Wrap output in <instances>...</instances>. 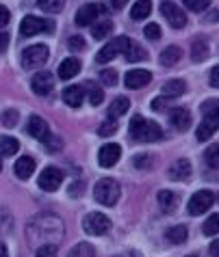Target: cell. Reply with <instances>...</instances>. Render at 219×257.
<instances>
[{
  "mask_svg": "<svg viewBox=\"0 0 219 257\" xmlns=\"http://www.w3.org/2000/svg\"><path fill=\"white\" fill-rule=\"evenodd\" d=\"M206 54H208V44L204 39H197L193 44V48H191L193 61H204V59H206Z\"/></svg>",
  "mask_w": 219,
  "mask_h": 257,
  "instance_id": "4dcf8cb0",
  "label": "cell"
},
{
  "mask_svg": "<svg viewBox=\"0 0 219 257\" xmlns=\"http://www.w3.org/2000/svg\"><path fill=\"white\" fill-rule=\"evenodd\" d=\"M54 31V24L50 20H41V18H35V16H26L20 24V35L22 37H33L37 33H52Z\"/></svg>",
  "mask_w": 219,
  "mask_h": 257,
  "instance_id": "3957f363",
  "label": "cell"
},
{
  "mask_svg": "<svg viewBox=\"0 0 219 257\" xmlns=\"http://www.w3.org/2000/svg\"><path fill=\"white\" fill-rule=\"evenodd\" d=\"M215 132H217V112H210V115L204 117V121L197 125L195 137H197V141H208Z\"/></svg>",
  "mask_w": 219,
  "mask_h": 257,
  "instance_id": "2e32d148",
  "label": "cell"
},
{
  "mask_svg": "<svg viewBox=\"0 0 219 257\" xmlns=\"http://www.w3.org/2000/svg\"><path fill=\"white\" fill-rule=\"evenodd\" d=\"M165 104H167V102H165L163 97H157V99L152 102V108H154V110H163V108H165Z\"/></svg>",
  "mask_w": 219,
  "mask_h": 257,
  "instance_id": "c3c4849f",
  "label": "cell"
},
{
  "mask_svg": "<svg viewBox=\"0 0 219 257\" xmlns=\"http://www.w3.org/2000/svg\"><path fill=\"white\" fill-rule=\"evenodd\" d=\"M117 132V121L115 119H107L104 123L100 125V130H98V134L100 137H113V134Z\"/></svg>",
  "mask_w": 219,
  "mask_h": 257,
  "instance_id": "8d00e7d4",
  "label": "cell"
},
{
  "mask_svg": "<svg viewBox=\"0 0 219 257\" xmlns=\"http://www.w3.org/2000/svg\"><path fill=\"white\" fill-rule=\"evenodd\" d=\"M152 162H154V158H152V156H148V154H141V156H135V158H132L135 169H143V171L152 169Z\"/></svg>",
  "mask_w": 219,
  "mask_h": 257,
  "instance_id": "e575fe53",
  "label": "cell"
},
{
  "mask_svg": "<svg viewBox=\"0 0 219 257\" xmlns=\"http://www.w3.org/2000/svg\"><path fill=\"white\" fill-rule=\"evenodd\" d=\"M152 13V3L150 0H137L130 9V18L132 20H145Z\"/></svg>",
  "mask_w": 219,
  "mask_h": 257,
  "instance_id": "603a6c76",
  "label": "cell"
},
{
  "mask_svg": "<svg viewBox=\"0 0 219 257\" xmlns=\"http://www.w3.org/2000/svg\"><path fill=\"white\" fill-rule=\"evenodd\" d=\"M67 46H69V50H74V52H81V50H85V39L81 35H74V37L67 39Z\"/></svg>",
  "mask_w": 219,
  "mask_h": 257,
  "instance_id": "60d3db41",
  "label": "cell"
},
{
  "mask_svg": "<svg viewBox=\"0 0 219 257\" xmlns=\"http://www.w3.org/2000/svg\"><path fill=\"white\" fill-rule=\"evenodd\" d=\"M128 41H130V37H115L111 44H107L100 50V52L96 54V63L104 65V63H109V61L115 59L117 54H124L126 48H128Z\"/></svg>",
  "mask_w": 219,
  "mask_h": 257,
  "instance_id": "8992f818",
  "label": "cell"
},
{
  "mask_svg": "<svg viewBox=\"0 0 219 257\" xmlns=\"http://www.w3.org/2000/svg\"><path fill=\"white\" fill-rule=\"evenodd\" d=\"M100 80H102V84H107V87H115L117 84V71L115 69H102L100 71Z\"/></svg>",
  "mask_w": 219,
  "mask_h": 257,
  "instance_id": "d590c367",
  "label": "cell"
},
{
  "mask_svg": "<svg viewBox=\"0 0 219 257\" xmlns=\"http://www.w3.org/2000/svg\"><path fill=\"white\" fill-rule=\"evenodd\" d=\"M161 13H163V18H165L174 28H182V26L187 24L185 11L178 9V7H176L174 3H169V0H163V3H161Z\"/></svg>",
  "mask_w": 219,
  "mask_h": 257,
  "instance_id": "30bf717a",
  "label": "cell"
},
{
  "mask_svg": "<svg viewBox=\"0 0 219 257\" xmlns=\"http://www.w3.org/2000/svg\"><path fill=\"white\" fill-rule=\"evenodd\" d=\"M18 149H20V143L18 139H13V137H0V156H16L18 154Z\"/></svg>",
  "mask_w": 219,
  "mask_h": 257,
  "instance_id": "83f0119b",
  "label": "cell"
},
{
  "mask_svg": "<svg viewBox=\"0 0 219 257\" xmlns=\"http://www.w3.org/2000/svg\"><path fill=\"white\" fill-rule=\"evenodd\" d=\"M143 33H145L148 39H161V26L159 24H148L143 28Z\"/></svg>",
  "mask_w": 219,
  "mask_h": 257,
  "instance_id": "b9f144b4",
  "label": "cell"
},
{
  "mask_svg": "<svg viewBox=\"0 0 219 257\" xmlns=\"http://www.w3.org/2000/svg\"><path fill=\"white\" fill-rule=\"evenodd\" d=\"M26 130H28V134H31L33 139H37V141H41V143H44L48 137H50V127H48L46 119H41L39 115H33L31 119H28Z\"/></svg>",
  "mask_w": 219,
  "mask_h": 257,
  "instance_id": "4fadbf2b",
  "label": "cell"
},
{
  "mask_svg": "<svg viewBox=\"0 0 219 257\" xmlns=\"http://www.w3.org/2000/svg\"><path fill=\"white\" fill-rule=\"evenodd\" d=\"M189 175H191V164H189V160H178V162H174L172 167H169V177L176 182H185L189 180Z\"/></svg>",
  "mask_w": 219,
  "mask_h": 257,
  "instance_id": "ac0fdd59",
  "label": "cell"
},
{
  "mask_svg": "<svg viewBox=\"0 0 219 257\" xmlns=\"http://www.w3.org/2000/svg\"><path fill=\"white\" fill-rule=\"evenodd\" d=\"M39 9H44L48 13H59L63 9V0H37Z\"/></svg>",
  "mask_w": 219,
  "mask_h": 257,
  "instance_id": "d6a6232c",
  "label": "cell"
},
{
  "mask_svg": "<svg viewBox=\"0 0 219 257\" xmlns=\"http://www.w3.org/2000/svg\"><path fill=\"white\" fill-rule=\"evenodd\" d=\"M9 20H11V13H9V9H7L5 5H0V28L9 24Z\"/></svg>",
  "mask_w": 219,
  "mask_h": 257,
  "instance_id": "f6af8a7d",
  "label": "cell"
},
{
  "mask_svg": "<svg viewBox=\"0 0 219 257\" xmlns=\"http://www.w3.org/2000/svg\"><path fill=\"white\" fill-rule=\"evenodd\" d=\"M124 56H126V61L128 63H137V61H143L145 59V50L141 48L139 44H135V41H128V48H126V52H124Z\"/></svg>",
  "mask_w": 219,
  "mask_h": 257,
  "instance_id": "484cf974",
  "label": "cell"
},
{
  "mask_svg": "<svg viewBox=\"0 0 219 257\" xmlns=\"http://www.w3.org/2000/svg\"><path fill=\"white\" fill-rule=\"evenodd\" d=\"M69 257H96V248L87 244V242H81V244L74 246V251L69 253Z\"/></svg>",
  "mask_w": 219,
  "mask_h": 257,
  "instance_id": "1f68e13d",
  "label": "cell"
},
{
  "mask_svg": "<svg viewBox=\"0 0 219 257\" xmlns=\"http://www.w3.org/2000/svg\"><path fill=\"white\" fill-rule=\"evenodd\" d=\"M208 108H210V110H213V112H215V108H217V99H210V102H206V104H204V106H202V110H204V112H206Z\"/></svg>",
  "mask_w": 219,
  "mask_h": 257,
  "instance_id": "681fc988",
  "label": "cell"
},
{
  "mask_svg": "<svg viewBox=\"0 0 219 257\" xmlns=\"http://www.w3.org/2000/svg\"><path fill=\"white\" fill-rule=\"evenodd\" d=\"M83 229L91 235H104L111 229V220L100 212H91L83 218Z\"/></svg>",
  "mask_w": 219,
  "mask_h": 257,
  "instance_id": "5b68a950",
  "label": "cell"
},
{
  "mask_svg": "<svg viewBox=\"0 0 219 257\" xmlns=\"http://www.w3.org/2000/svg\"><path fill=\"white\" fill-rule=\"evenodd\" d=\"M187 227L185 225H176V227H169L165 231V238L167 242H172V244H182V242L187 240Z\"/></svg>",
  "mask_w": 219,
  "mask_h": 257,
  "instance_id": "d4e9b609",
  "label": "cell"
},
{
  "mask_svg": "<svg viewBox=\"0 0 219 257\" xmlns=\"http://www.w3.org/2000/svg\"><path fill=\"white\" fill-rule=\"evenodd\" d=\"M126 3H128V0H111L113 9H124V7H126Z\"/></svg>",
  "mask_w": 219,
  "mask_h": 257,
  "instance_id": "f907efd6",
  "label": "cell"
},
{
  "mask_svg": "<svg viewBox=\"0 0 219 257\" xmlns=\"http://www.w3.org/2000/svg\"><path fill=\"white\" fill-rule=\"evenodd\" d=\"M128 130H130V137L137 143H157L163 139V130H161L157 121H150L141 115H135L130 119Z\"/></svg>",
  "mask_w": 219,
  "mask_h": 257,
  "instance_id": "6da1fadb",
  "label": "cell"
},
{
  "mask_svg": "<svg viewBox=\"0 0 219 257\" xmlns=\"http://www.w3.org/2000/svg\"><path fill=\"white\" fill-rule=\"evenodd\" d=\"M176 205H178V199H176L174 192H169V190H161L159 192V208L163 212H172Z\"/></svg>",
  "mask_w": 219,
  "mask_h": 257,
  "instance_id": "f1b7e54d",
  "label": "cell"
},
{
  "mask_svg": "<svg viewBox=\"0 0 219 257\" xmlns=\"http://www.w3.org/2000/svg\"><path fill=\"white\" fill-rule=\"evenodd\" d=\"M0 121H3V125H7V127H13L20 121V112L18 110H13V108H9V110H5L3 115H0Z\"/></svg>",
  "mask_w": 219,
  "mask_h": 257,
  "instance_id": "836d02e7",
  "label": "cell"
},
{
  "mask_svg": "<svg viewBox=\"0 0 219 257\" xmlns=\"http://www.w3.org/2000/svg\"><path fill=\"white\" fill-rule=\"evenodd\" d=\"M119 192H122L119 184L113 180V177H107V180H100V182L96 184L94 197H96V201L100 203V205H107V208H111V205L117 203Z\"/></svg>",
  "mask_w": 219,
  "mask_h": 257,
  "instance_id": "7a4b0ae2",
  "label": "cell"
},
{
  "mask_svg": "<svg viewBox=\"0 0 219 257\" xmlns=\"http://www.w3.org/2000/svg\"><path fill=\"white\" fill-rule=\"evenodd\" d=\"M81 190H83V184L79 182V184H76V188H72V186H69V195H72V197H76V195H79Z\"/></svg>",
  "mask_w": 219,
  "mask_h": 257,
  "instance_id": "816d5d0a",
  "label": "cell"
},
{
  "mask_svg": "<svg viewBox=\"0 0 219 257\" xmlns=\"http://www.w3.org/2000/svg\"><path fill=\"white\" fill-rule=\"evenodd\" d=\"M128 108H130V99H128V97H117V99H113L111 106H109V119L122 117Z\"/></svg>",
  "mask_w": 219,
  "mask_h": 257,
  "instance_id": "7402d4cb",
  "label": "cell"
},
{
  "mask_svg": "<svg viewBox=\"0 0 219 257\" xmlns=\"http://www.w3.org/2000/svg\"><path fill=\"white\" fill-rule=\"evenodd\" d=\"M206 162H208V167H213V169H217V145H213L206 152Z\"/></svg>",
  "mask_w": 219,
  "mask_h": 257,
  "instance_id": "ee69618b",
  "label": "cell"
},
{
  "mask_svg": "<svg viewBox=\"0 0 219 257\" xmlns=\"http://www.w3.org/2000/svg\"><path fill=\"white\" fill-rule=\"evenodd\" d=\"M16 175L20 177V180H28L33 173H35V160L31 158V156H22L18 162H16Z\"/></svg>",
  "mask_w": 219,
  "mask_h": 257,
  "instance_id": "ffe728a7",
  "label": "cell"
},
{
  "mask_svg": "<svg viewBox=\"0 0 219 257\" xmlns=\"http://www.w3.org/2000/svg\"><path fill=\"white\" fill-rule=\"evenodd\" d=\"M44 145H46L48 152H59V149H61V141L59 139H52V134H50V137L44 141Z\"/></svg>",
  "mask_w": 219,
  "mask_h": 257,
  "instance_id": "7bdbcfd3",
  "label": "cell"
},
{
  "mask_svg": "<svg viewBox=\"0 0 219 257\" xmlns=\"http://www.w3.org/2000/svg\"><path fill=\"white\" fill-rule=\"evenodd\" d=\"M169 123H172L176 130L185 132L191 127V112L187 108H172L169 110Z\"/></svg>",
  "mask_w": 219,
  "mask_h": 257,
  "instance_id": "9a60e30c",
  "label": "cell"
},
{
  "mask_svg": "<svg viewBox=\"0 0 219 257\" xmlns=\"http://www.w3.org/2000/svg\"><path fill=\"white\" fill-rule=\"evenodd\" d=\"M213 203H215V192H210V190H197L195 195L191 197V201H189V208L187 210H189L191 216H200V214L208 212Z\"/></svg>",
  "mask_w": 219,
  "mask_h": 257,
  "instance_id": "52a82bcc",
  "label": "cell"
},
{
  "mask_svg": "<svg viewBox=\"0 0 219 257\" xmlns=\"http://www.w3.org/2000/svg\"><path fill=\"white\" fill-rule=\"evenodd\" d=\"M83 91H87L89 104H94V106H98V104H102V99H104V91H102V87H98V84H96V82H85V87H83Z\"/></svg>",
  "mask_w": 219,
  "mask_h": 257,
  "instance_id": "4316f807",
  "label": "cell"
},
{
  "mask_svg": "<svg viewBox=\"0 0 219 257\" xmlns=\"http://www.w3.org/2000/svg\"><path fill=\"white\" fill-rule=\"evenodd\" d=\"M182 5L191 11H204L210 5V0H182Z\"/></svg>",
  "mask_w": 219,
  "mask_h": 257,
  "instance_id": "f35d334b",
  "label": "cell"
},
{
  "mask_svg": "<svg viewBox=\"0 0 219 257\" xmlns=\"http://www.w3.org/2000/svg\"><path fill=\"white\" fill-rule=\"evenodd\" d=\"M187 257H197V255H187Z\"/></svg>",
  "mask_w": 219,
  "mask_h": 257,
  "instance_id": "6f0895ef",
  "label": "cell"
},
{
  "mask_svg": "<svg viewBox=\"0 0 219 257\" xmlns=\"http://www.w3.org/2000/svg\"><path fill=\"white\" fill-rule=\"evenodd\" d=\"M56 255H59L56 244H44V246H39L37 251H35V257H56Z\"/></svg>",
  "mask_w": 219,
  "mask_h": 257,
  "instance_id": "74e56055",
  "label": "cell"
},
{
  "mask_svg": "<svg viewBox=\"0 0 219 257\" xmlns=\"http://www.w3.org/2000/svg\"><path fill=\"white\" fill-rule=\"evenodd\" d=\"M81 71V61L79 59H65L59 65V78L61 80H69Z\"/></svg>",
  "mask_w": 219,
  "mask_h": 257,
  "instance_id": "44dd1931",
  "label": "cell"
},
{
  "mask_svg": "<svg viewBox=\"0 0 219 257\" xmlns=\"http://www.w3.org/2000/svg\"><path fill=\"white\" fill-rule=\"evenodd\" d=\"M119 156H122V147H119L117 143H107V145L100 149V154H98V162H100V167L111 169L117 164Z\"/></svg>",
  "mask_w": 219,
  "mask_h": 257,
  "instance_id": "8fae6325",
  "label": "cell"
},
{
  "mask_svg": "<svg viewBox=\"0 0 219 257\" xmlns=\"http://www.w3.org/2000/svg\"><path fill=\"white\" fill-rule=\"evenodd\" d=\"M85 99V91L81 84H72V87L63 89V102H65L69 108H79Z\"/></svg>",
  "mask_w": 219,
  "mask_h": 257,
  "instance_id": "e0dca14e",
  "label": "cell"
},
{
  "mask_svg": "<svg viewBox=\"0 0 219 257\" xmlns=\"http://www.w3.org/2000/svg\"><path fill=\"white\" fill-rule=\"evenodd\" d=\"M0 171H3V156H0Z\"/></svg>",
  "mask_w": 219,
  "mask_h": 257,
  "instance_id": "9f6ffc18",
  "label": "cell"
},
{
  "mask_svg": "<svg viewBox=\"0 0 219 257\" xmlns=\"http://www.w3.org/2000/svg\"><path fill=\"white\" fill-rule=\"evenodd\" d=\"M48 61V48L44 44L28 46L22 52V65L24 69H37Z\"/></svg>",
  "mask_w": 219,
  "mask_h": 257,
  "instance_id": "277c9868",
  "label": "cell"
},
{
  "mask_svg": "<svg viewBox=\"0 0 219 257\" xmlns=\"http://www.w3.org/2000/svg\"><path fill=\"white\" fill-rule=\"evenodd\" d=\"M7 46H9V35L7 33H0V54L7 50Z\"/></svg>",
  "mask_w": 219,
  "mask_h": 257,
  "instance_id": "7dc6e473",
  "label": "cell"
},
{
  "mask_svg": "<svg viewBox=\"0 0 219 257\" xmlns=\"http://www.w3.org/2000/svg\"><path fill=\"white\" fill-rule=\"evenodd\" d=\"M61 182H63V171L61 169H54V167H46L39 173V180H37L39 188L46 190V192H54L56 188L61 186Z\"/></svg>",
  "mask_w": 219,
  "mask_h": 257,
  "instance_id": "9c48e42d",
  "label": "cell"
},
{
  "mask_svg": "<svg viewBox=\"0 0 219 257\" xmlns=\"http://www.w3.org/2000/svg\"><path fill=\"white\" fill-rule=\"evenodd\" d=\"M100 13H107V7L100 3H91V5H83L76 11V26H91L96 24V18Z\"/></svg>",
  "mask_w": 219,
  "mask_h": 257,
  "instance_id": "ba28073f",
  "label": "cell"
},
{
  "mask_svg": "<svg viewBox=\"0 0 219 257\" xmlns=\"http://www.w3.org/2000/svg\"><path fill=\"white\" fill-rule=\"evenodd\" d=\"M0 257H9V253H7V248H5V244H0Z\"/></svg>",
  "mask_w": 219,
  "mask_h": 257,
  "instance_id": "db71d44e",
  "label": "cell"
},
{
  "mask_svg": "<svg viewBox=\"0 0 219 257\" xmlns=\"http://www.w3.org/2000/svg\"><path fill=\"white\" fill-rule=\"evenodd\" d=\"M180 56H182V50L178 46H169V48H165L163 52H161V63H163L165 67H172V65H176V63L180 61Z\"/></svg>",
  "mask_w": 219,
  "mask_h": 257,
  "instance_id": "cb8c5ba5",
  "label": "cell"
},
{
  "mask_svg": "<svg viewBox=\"0 0 219 257\" xmlns=\"http://www.w3.org/2000/svg\"><path fill=\"white\" fill-rule=\"evenodd\" d=\"M217 74H219V67L215 65V67H213V71H210V87H213V89H217V87H219V80H217Z\"/></svg>",
  "mask_w": 219,
  "mask_h": 257,
  "instance_id": "bcb514c9",
  "label": "cell"
},
{
  "mask_svg": "<svg viewBox=\"0 0 219 257\" xmlns=\"http://www.w3.org/2000/svg\"><path fill=\"white\" fill-rule=\"evenodd\" d=\"M217 220H219L217 214H210V218L204 223V233H206V235H215L217 233Z\"/></svg>",
  "mask_w": 219,
  "mask_h": 257,
  "instance_id": "ab89813d",
  "label": "cell"
},
{
  "mask_svg": "<svg viewBox=\"0 0 219 257\" xmlns=\"http://www.w3.org/2000/svg\"><path fill=\"white\" fill-rule=\"evenodd\" d=\"M185 91H187L185 80H169V82H165L163 95H161V97H163L165 102H167V99H176V97L185 95Z\"/></svg>",
  "mask_w": 219,
  "mask_h": 257,
  "instance_id": "d6986e66",
  "label": "cell"
},
{
  "mask_svg": "<svg viewBox=\"0 0 219 257\" xmlns=\"http://www.w3.org/2000/svg\"><path fill=\"white\" fill-rule=\"evenodd\" d=\"M217 246H219V244H217V240H215L213 246H210V255H213V257H217Z\"/></svg>",
  "mask_w": 219,
  "mask_h": 257,
  "instance_id": "f5cc1de1",
  "label": "cell"
},
{
  "mask_svg": "<svg viewBox=\"0 0 219 257\" xmlns=\"http://www.w3.org/2000/svg\"><path fill=\"white\" fill-rule=\"evenodd\" d=\"M111 31H113V22H109V20H104V22H98V24H91V35H94L96 39L109 37Z\"/></svg>",
  "mask_w": 219,
  "mask_h": 257,
  "instance_id": "f546056e",
  "label": "cell"
},
{
  "mask_svg": "<svg viewBox=\"0 0 219 257\" xmlns=\"http://www.w3.org/2000/svg\"><path fill=\"white\" fill-rule=\"evenodd\" d=\"M150 80H152V74L148 69H130L124 76V84L128 89H141L145 84H150Z\"/></svg>",
  "mask_w": 219,
  "mask_h": 257,
  "instance_id": "5bb4252c",
  "label": "cell"
},
{
  "mask_svg": "<svg viewBox=\"0 0 219 257\" xmlns=\"http://www.w3.org/2000/svg\"><path fill=\"white\" fill-rule=\"evenodd\" d=\"M117 257H139L135 251H128V253H124V255H117Z\"/></svg>",
  "mask_w": 219,
  "mask_h": 257,
  "instance_id": "11a10c76",
  "label": "cell"
},
{
  "mask_svg": "<svg viewBox=\"0 0 219 257\" xmlns=\"http://www.w3.org/2000/svg\"><path fill=\"white\" fill-rule=\"evenodd\" d=\"M31 87H33L35 93L41 95V97L50 95V93H52V89H54V76H52V74H48V71H41V74H37V76L33 78Z\"/></svg>",
  "mask_w": 219,
  "mask_h": 257,
  "instance_id": "7c38bea8",
  "label": "cell"
}]
</instances>
